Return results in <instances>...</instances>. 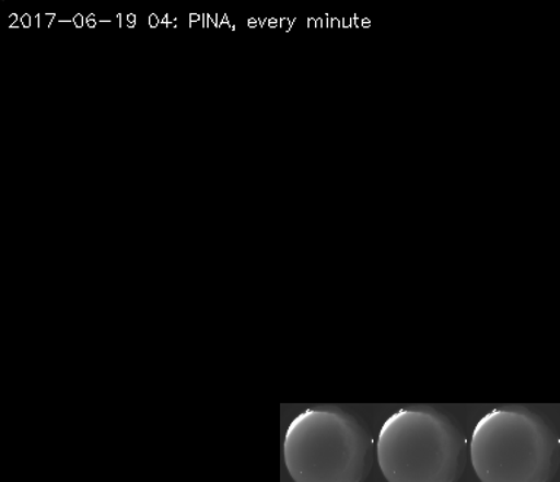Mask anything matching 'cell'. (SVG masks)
I'll return each mask as SVG.
<instances>
[{
    "mask_svg": "<svg viewBox=\"0 0 560 482\" xmlns=\"http://www.w3.org/2000/svg\"><path fill=\"white\" fill-rule=\"evenodd\" d=\"M341 28H352V18H343V26H341Z\"/></svg>",
    "mask_w": 560,
    "mask_h": 482,
    "instance_id": "obj_14",
    "label": "cell"
},
{
    "mask_svg": "<svg viewBox=\"0 0 560 482\" xmlns=\"http://www.w3.org/2000/svg\"><path fill=\"white\" fill-rule=\"evenodd\" d=\"M470 462L480 482H550L558 471V436L527 406H497L472 429Z\"/></svg>",
    "mask_w": 560,
    "mask_h": 482,
    "instance_id": "obj_1",
    "label": "cell"
},
{
    "mask_svg": "<svg viewBox=\"0 0 560 482\" xmlns=\"http://www.w3.org/2000/svg\"><path fill=\"white\" fill-rule=\"evenodd\" d=\"M279 25H280V28H282L283 31H287V33H289V31L292 30L291 18H280Z\"/></svg>",
    "mask_w": 560,
    "mask_h": 482,
    "instance_id": "obj_5",
    "label": "cell"
},
{
    "mask_svg": "<svg viewBox=\"0 0 560 482\" xmlns=\"http://www.w3.org/2000/svg\"><path fill=\"white\" fill-rule=\"evenodd\" d=\"M85 20L88 28L94 30L95 26L98 25V21L95 20L94 13H90V15L85 18Z\"/></svg>",
    "mask_w": 560,
    "mask_h": 482,
    "instance_id": "obj_8",
    "label": "cell"
},
{
    "mask_svg": "<svg viewBox=\"0 0 560 482\" xmlns=\"http://www.w3.org/2000/svg\"><path fill=\"white\" fill-rule=\"evenodd\" d=\"M362 28H370L371 26V20H368V18H362Z\"/></svg>",
    "mask_w": 560,
    "mask_h": 482,
    "instance_id": "obj_18",
    "label": "cell"
},
{
    "mask_svg": "<svg viewBox=\"0 0 560 482\" xmlns=\"http://www.w3.org/2000/svg\"><path fill=\"white\" fill-rule=\"evenodd\" d=\"M18 21H21L20 18H18L16 13H12L11 16H9V24H11V26L18 24ZM11 26H9V28H11Z\"/></svg>",
    "mask_w": 560,
    "mask_h": 482,
    "instance_id": "obj_15",
    "label": "cell"
},
{
    "mask_svg": "<svg viewBox=\"0 0 560 482\" xmlns=\"http://www.w3.org/2000/svg\"><path fill=\"white\" fill-rule=\"evenodd\" d=\"M201 25H203V28H208V26H209V15H208V13H203V21H201Z\"/></svg>",
    "mask_w": 560,
    "mask_h": 482,
    "instance_id": "obj_17",
    "label": "cell"
},
{
    "mask_svg": "<svg viewBox=\"0 0 560 482\" xmlns=\"http://www.w3.org/2000/svg\"><path fill=\"white\" fill-rule=\"evenodd\" d=\"M266 25H269L270 28H278V26H279L278 18H267Z\"/></svg>",
    "mask_w": 560,
    "mask_h": 482,
    "instance_id": "obj_9",
    "label": "cell"
},
{
    "mask_svg": "<svg viewBox=\"0 0 560 482\" xmlns=\"http://www.w3.org/2000/svg\"><path fill=\"white\" fill-rule=\"evenodd\" d=\"M372 441L365 425L336 405L300 412L283 438V463L293 482H363Z\"/></svg>",
    "mask_w": 560,
    "mask_h": 482,
    "instance_id": "obj_2",
    "label": "cell"
},
{
    "mask_svg": "<svg viewBox=\"0 0 560 482\" xmlns=\"http://www.w3.org/2000/svg\"><path fill=\"white\" fill-rule=\"evenodd\" d=\"M33 22L34 25L37 26V28H39V24H42V18H39V15H35Z\"/></svg>",
    "mask_w": 560,
    "mask_h": 482,
    "instance_id": "obj_19",
    "label": "cell"
},
{
    "mask_svg": "<svg viewBox=\"0 0 560 482\" xmlns=\"http://www.w3.org/2000/svg\"><path fill=\"white\" fill-rule=\"evenodd\" d=\"M188 20H190V25H192V24H195V22L203 21V15H197V13H190V16H188Z\"/></svg>",
    "mask_w": 560,
    "mask_h": 482,
    "instance_id": "obj_12",
    "label": "cell"
},
{
    "mask_svg": "<svg viewBox=\"0 0 560 482\" xmlns=\"http://www.w3.org/2000/svg\"><path fill=\"white\" fill-rule=\"evenodd\" d=\"M73 25L77 26L78 30L86 25V20L83 18L82 13H77V15L73 16Z\"/></svg>",
    "mask_w": 560,
    "mask_h": 482,
    "instance_id": "obj_4",
    "label": "cell"
},
{
    "mask_svg": "<svg viewBox=\"0 0 560 482\" xmlns=\"http://www.w3.org/2000/svg\"><path fill=\"white\" fill-rule=\"evenodd\" d=\"M324 21L323 18H315V28H323Z\"/></svg>",
    "mask_w": 560,
    "mask_h": 482,
    "instance_id": "obj_16",
    "label": "cell"
},
{
    "mask_svg": "<svg viewBox=\"0 0 560 482\" xmlns=\"http://www.w3.org/2000/svg\"><path fill=\"white\" fill-rule=\"evenodd\" d=\"M136 15L135 13H129V15H127V25H129V28H135V25H136Z\"/></svg>",
    "mask_w": 560,
    "mask_h": 482,
    "instance_id": "obj_11",
    "label": "cell"
},
{
    "mask_svg": "<svg viewBox=\"0 0 560 482\" xmlns=\"http://www.w3.org/2000/svg\"><path fill=\"white\" fill-rule=\"evenodd\" d=\"M343 26V20H339V18L331 16V28H341Z\"/></svg>",
    "mask_w": 560,
    "mask_h": 482,
    "instance_id": "obj_10",
    "label": "cell"
},
{
    "mask_svg": "<svg viewBox=\"0 0 560 482\" xmlns=\"http://www.w3.org/2000/svg\"><path fill=\"white\" fill-rule=\"evenodd\" d=\"M375 455L387 482H457L464 468V437L444 412L410 405L381 425Z\"/></svg>",
    "mask_w": 560,
    "mask_h": 482,
    "instance_id": "obj_3",
    "label": "cell"
},
{
    "mask_svg": "<svg viewBox=\"0 0 560 482\" xmlns=\"http://www.w3.org/2000/svg\"><path fill=\"white\" fill-rule=\"evenodd\" d=\"M148 24L151 28H158V25L161 24V20L155 13H152V15H149Z\"/></svg>",
    "mask_w": 560,
    "mask_h": 482,
    "instance_id": "obj_7",
    "label": "cell"
},
{
    "mask_svg": "<svg viewBox=\"0 0 560 482\" xmlns=\"http://www.w3.org/2000/svg\"><path fill=\"white\" fill-rule=\"evenodd\" d=\"M306 25H308V28H315V18H308V24Z\"/></svg>",
    "mask_w": 560,
    "mask_h": 482,
    "instance_id": "obj_20",
    "label": "cell"
},
{
    "mask_svg": "<svg viewBox=\"0 0 560 482\" xmlns=\"http://www.w3.org/2000/svg\"><path fill=\"white\" fill-rule=\"evenodd\" d=\"M247 24L248 28H257V26H260L258 25V18H248Z\"/></svg>",
    "mask_w": 560,
    "mask_h": 482,
    "instance_id": "obj_13",
    "label": "cell"
},
{
    "mask_svg": "<svg viewBox=\"0 0 560 482\" xmlns=\"http://www.w3.org/2000/svg\"><path fill=\"white\" fill-rule=\"evenodd\" d=\"M117 25L120 26V28L122 26V15H121V13H117Z\"/></svg>",
    "mask_w": 560,
    "mask_h": 482,
    "instance_id": "obj_21",
    "label": "cell"
},
{
    "mask_svg": "<svg viewBox=\"0 0 560 482\" xmlns=\"http://www.w3.org/2000/svg\"><path fill=\"white\" fill-rule=\"evenodd\" d=\"M20 22L24 28H30V26L33 25V18H31L30 13H24V15L21 16Z\"/></svg>",
    "mask_w": 560,
    "mask_h": 482,
    "instance_id": "obj_6",
    "label": "cell"
}]
</instances>
